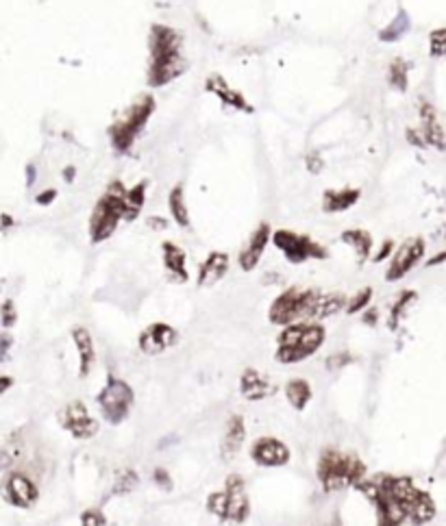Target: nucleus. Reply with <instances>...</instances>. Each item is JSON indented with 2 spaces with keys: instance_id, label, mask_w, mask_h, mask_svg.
<instances>
[{
  "instance_id": "26",
  "label": "nucleus",
  "mask_w": 446,
  "mask_h": 526,
  "mask_svg": "<svg viewBox=\"0 0 446 526\" xmlns=\"http://www.w3.org/2000/svg\"><path fill=\"white\" fill-rule=\"evenodd\" d=\"M286 396L296 411H303L311 400V385L305 379H292L286 385Z\"/></svg>"
},
{
  "instance_id": "37",
  "label": "nucleus",
  "mask_w": 446,
  "mask_h": 526,
  "mask_svg": "<svg viewBox=\"0 0 446 526\" xmlns=\"http://www.w3.org/2000/svg\"><path fill=\"white\" fill-rule=\"evenodd\" d=\"M155 481H159L161 483V487H170V476H168V472L166 470H161V468H157L155 470Z\"/></svg>"
},
{
  "instance_id": "15",
  "label": "nucleus",
  "mask_w": 446,
  "mask_h": 526,
  "mask_svg": "<svg viewBox=\"0 0 446 526\" xmlns=\"http://www.w3.org/2000/svg\"><path fill=\"white\" fill-rule=\"evenodd\" d=\"M251 457L257 466L279 468V466H286L290 461V450L283 441H279L274 437H261L253 443Z\"/></svg>"
},
{
  "instance_id": "28",
  "label": "nucleus",
  "mask_w": 446,
  "mask_h": 526,
  "mask_svg": "<svg viewBox=\"0 0 446 526\" xmlns=\"http://www.w3.org/2000/svg\"><path fill=\"white\" fill-rule=\"evenodd\" d=\"M409 31V15L405 13V11H399V15L379 33V40L381 42H396V40H401L405 33Z\"/></svg>"
},
{
  "instance_id": "3",
  "label": "nucleus",
  "mask_w": 446,
  "mask_h": 526,
  "mask_svg": "<svg viewBox=\"0 0 446 526\" xmlns=\"http://www.w3.org/2000/svg\"><path fill=\"white\" fill-rule=\"evenodd\" d=\"M126 194L122 180H113L105 194L98 198L92 220H90V239L92 244H101L113 235L120 220H126Z\"/></svg>"
},
{
  "instance_id": "9",
  "label": "nucleus",
  "mask_w": 446,
  "mask_h": 526,
  "mask_svg": "<svg viewBox=\"0 0 446 526\" xmlns=\"http://www.w3.org/2000/svg\"><path fill=\"white\" fill-rule=\"evenodd\" d=\"M98 407H101V414L109 424H122L129 418V411L135 402L133 389H131L122 379H115L109 376L107 385L103 391L98 393Z\"/></svg>"
},
{
  "instance_id": "24",
  "label": "nucleus",
  "mask_w": 446,
  "mask_h": 526,
  "mask_svg": "<svg viewBox=\"0 0 446 526\" xmlns=\"http://www.w3.org/2000/svg\"><path fill=\"white\" fill-rule=\"evenodd\" d=\"M246 439V426H244V420L240 416H233L229 420V426H226V435H224V441H222V457L224 459H233L242 443Z\"/></svg>"
},
{
  "instance_id": "40",
  "label": "nucleus",
  "mask_w": 446,
  "mask_h": 526,
  "mask_svg": "<svg viewBox=\"0 0 446 526\" xmlns=\"http://www.w3.org/2000/svg\"><path fill=\"white\" fill-rule=\"evenodd\" d=\"M9 348H11V339H9V335H3V359L7 357Z\"/></svg>"
},
{
  "instance_id": "8",
  "label": "nucleus",
  "mask_w": 446,
  "mask_h": 526,
  "mask_svg": "<svg viewBox=\"0 0 446 526\" xmlns=\"http://www.w3.org/2000/svg\"><path fill=\"white\" fill-rule=\"evenodd\" d=\"M207 507L213 516H218L222 522H246L249 518V494H246V483L240 476H229L224 489L218 494H211Z\"/></svg>"
},
{
  "instance_id": "1",
  "label": "nucleus",
  "mask_w": 446,
  "mask_h": 526,
  "mask_svg": "<svg viewBox=\"0 0 446 526\" xmlns=\"http://www.w3.org/2000/svg\"><path fill=\"white\" fill-rule=\"evenodd\" d=\"M357 487L377 507V516L381 524H427L436 516V504L431 496L405 476L379 474L370 483L361 481Z\"/></svg>"
},
{
  "instance_id": "22",
  "label": "nucleus",
  "mask_w": 446,
  "mask_h": 526,
  "mask_svg": "<svg viewBox=\"0 0 446 526\" xmlns=\"http://www.w3.org/2000/svg\"><path fill=\"white\" fill-rule=\"evenodd\" d=\"M163 266H166L172 281L188 283V268H185V253L172 241H163Z\"/></svg>"
},
{
  "instance_id": "39",
  "label": "nucleus",
  "mask_w": 446,
  "mask_h": 526,
  "mask_svg": "<svg viewBox=\"0 0 446 526\" xmlns=\"http://www.w3.org/2000/svg\"><path fill=\"white\" fill-rule=\"evenodd\" d=\"M442 261H446V253H440L438 257H433L431 261H427V266L431 268V266H438V263H442Z\"/></svg>"
},
{
  "instance_id": "12",
  "label": "nucleus",
  "mask_w": 446,
  "mask_h": 526,
  "mask_svg": "<svg viewBox=\"0 0 446 526\" xmlns=\"http://www.w3.org/2000/svg\"><path fill=\"white\" fill-rule=\"evenodd\" d=\"M420 122H422V126L418 130V135H416V130H411V128L407 130L409 142L414 146H420V148L436 146L438 151H446V135H444L442 124L438 120V113L427 101L420 103Z\"/></svg>"
},
{
  "instance_id": "42",
  "label": "nucleus",
  "mask_w": 446,
  "mask_h": 526,
  "mask_svg": "<svg viewBox=\"0 0 446 526\" xmlns=\"http://www.w3.org/2000/svg\"><path fill=\"white\" fill-rule=\"evenodd\" d=\"M9 387H11V379L9 376H3V387H0V393H5Z\"/></svg>"
},
{
  "instance_id": "21",
  "label": "nucleus",
  "mask_w": 446,
  "mask_h": 526,
  "mask_svg": "<svg viewBox=\"0 0 446 526\" xmlns=\"http://www.w3.org/2000/svg\"><path fill=\"white\" fill-rule=\"evenodd\" d=\"M229 270V255L224 253H211L207 257V261L198 270V285L201 287H209L213 283H218L220 278L226 274Z\"/></svg>"
},
{
  "instance_id": "13",
  "label": "nucleus",
  "mask_w": 446,
  "mask_h": 526,
  "mask_svg": "<svg viewBox=\"0 0 446 526\" xmlns=\"http://www.w3.org/2000/svg\"><path fill=\"white\" fill-rule=\"evenodd\" d=\"M422 255H424V241L420 237L418 239H407L405 244H401V248L394 253L386 278L390 283L399 281V278H403L411 268L416 266L418 259H422Z\"/></svg>"
},
{
  "instance_id": "45",
  "label": "nucleus",
  "mask_w": 446,
  "mask_h": 526,
  "mask_svg": "<svg viewBox=\"0 0 446 526\" xmlns=\"http://www.w3.org/2000/svg\"><path fill=\"white\" fill-rule=\"evenodd\" d=\"M3 220H5V228H9L11 224H13V220H11V216H7V213H5V216H3Z\"/></svg>"
},
{
  "instance_id": "29",
  "label": "nucleus",
  "mask_w": 446,
  "mask_h": 526,
  "mask_svg": "<svg viewBox=\"0 0 446 526\" xmlns=\"http://www.w3.org/2000/svg\"><path fill=\"white\" fill-rule=\"evenodd\" d=\"M388 80L394 90L405 92L407 83H409V65L405 59H394L390 63V70H388Z\"/></svg>"
},
{
  "instance_id": "4",
  "label": "nucleus",
  "mask_w": 446,
  "mask_h": 526,
  "mask_svg": "<svg viewBox=\"0 0 446 526\" xmlns=\"http://www.w3.org/2000/svg\"><path fill=\"white\" fill-rule=\"evenodd\" d=\"M324 341V328L320 324L309 322H296L288 324L283 333L279 335V348L276 359L281 364H301L303 359L318 353V348Z\"/></svg>"
},
{
  "instance_id": "14",
  "label": "nucleus",
  "mask_w": 446,
  "mask_h": 526,
  "mask_svg": "<svg viewBox=\"0 0 446 526\" xmlns=\"http://www.w3.org/2000/svg\"><path fill=\"white\" fill-rule=\"evenodd\" d=\"M3 496L9 504L13 507H20V509H28L33 502L38 500L40 491L35 487V483H33L26 474L22 472H13L9 474V479L5 483V491Z\"/></svg>"
},
{
  "instance_id": "32",
  "label": "nucleus",
  "mask_w": 446,
  "mask_h": 526,
  "mask_svg": "<svg viewBox=\"0 0 446 526\" xmlns=\"http://www.w3.org/2000/svg\"><path fill=\"white\" fill-rule=\"evenodd\" d=\"M429 55L446 57V26L429 33Z\"/></svg>"
},
{
  "instance_id": "16",
  "label": "nucleus",
  "mask_w": 446,
  "mask_h": 526,
  "mask_svg": "<svg viewBox=\"0 0 446 526\" xmlns=\"http://www.w3.org/2000/svg\"><path fill=\"white\" fill-rule=\"evenodd\" d=\"M176 341V331L170 324L155 322L151 326H146L140 335V350L146 355H161L163 350H168L174 346Z\"/></svg>"
},
{
  "instance_id": "17",
  "label": "nucleus",
  "mask_w": 446,
  "mask_h": 526,
  "mask_svg": "<svg viewBox=\"0 0 446 526\" xmlns=\"http://www.w3.org/2000/svg\"><path fill=\"white\" fill-rule=\"evenodd\" d=\"M205 87H207V92L216 94L226 107H233V109H238V111L253 113V105H251L249 101H246V98H244L238 90L231 87L222 76H218V74H216V76H209L207 83H205Z\"/></svg>"
},
{
  "instance_id": "25",
  "label": "nucleus",
  "mask_w": 446,
  "mask_h": 526,
  "mask_svg": "<svg viewBox=\"0 0 446 526\" xmlns=\"http://www.w3.org/2000/svg\"><path fill=\"white\" fill-rule=\"evenodd\" d=\"M342 241L349 244L355 248L359 261H366L370 257V251H372V237L368 231H363V228H353V231H344L342 233Z\"/></svg>"
},
{
  "instance_id": "20",
  "label": "nucleus",
  "mask_w": 446,
  "mask_h": 526,
  "mask_svg": "<svg viewBox=\"0 0 446 526\" xmlns=\"http://www.w3.org/2000/svg\"><path fill=\"white\" fill-rule=\"evenodd\" d=\"M72 339L76 343V350H79V374L81 379H85V376L92 372V366H94V359H96V353H94V341H92V335L88 328L83 326H74L72 328Z\"/></svg>"
},
{
  "instance_id": "36",
  "label": "nucleus",
  "mask_w": 446,
  "mask_h": 526,
  "mask_svg": "<svg viewBox=\"0 0 446 526\" xmlns=\"http://www.w3.org/2000/svg\"><path fill=\"white\" fill-rule=\"evenodd\" d=\"M392 248H394V241H392V239H388V241H386V246H383V248H381V251H379L377 255H374V259H372V261H374V263H379V261H383V259H386V257L390 255V251H392Z\"/></svg>"
},
{
  "instance_id": "44",
  "label": "nucleus",
  "mask_w": 446,
  "mask_h": 526,
  "mask_svg": "<svg viewBox=\"0 0 446 526\" xmlns=\"http://www.w3.org/2000/svg\"><path fill=\"white\" fill-rule=\"evenodd\" d=\"M33 178H35V174H33V166H28V180H26V185H33Z\"/></svg>"
},
{
  "instance_id": "19",
  "label": "nucleus",
  "mask_w": 446,
  "mask_h": 526,
  "mask_svg": "<svg viewBox=\"0 0 446 526\" xmlns=\"http://www.w3.org/2000/svg\"><path fill=\"white\" fill-rule=\"evenodd\" d=\"M240 391L246 400H263L274 393V385L257 370H246L240 381Z\"/></svg>"
},
{
  "instance_id": "33",
  "label": "nucleus",
  "mask_w": 446,
  "mask_h": 526,
  "mask_svg": "<svg viewBox=\"0 0 446 526\" xmlns=\"http://www.w3.org/2000/svg\"><path fill=\"white\" fill-rule=\"evenodd\" d=\"M370 298H372V289L370 287L361 289L359 294L353 296L349 303H346V314H357V311L366 309V305L370 303Z\"/></svg>"
},
{
  "instance_id": "41",
  "label": "nucleus",
  "mask_w": 446,
  "mask_h": 526,
  "mask_svg": "<svg viewBox=\"0 0 446 526\" xmlns=\"http://www.w3.org/2000/svg\"><path fill=\"white\" fill-rule=\"evenodd\" d=\"M374 320H377V311L374 309H370V314H368V318L363 316V322H368V324H374Z\"/></svg>"
},
{
  "instance_id": "23",
  "label": "nucleus",
  "mask_w": 446,
  "mask_h": 526,
  "mask_svg": "<svg viewBox=\"0 0 446 526\" xmlns=\"http://www.w3.org/2000/svg\"><path fill=\"white\" fill-rule=\"evenodd\" d=\"M359 189H327L322 196V209L327 213H338L351 209L359 201Z\"/></svg>"
},
{
  "instance_id": "2",
  "label": "nucleus",
  "mask_w": 446,
  "mask_h": 526,
  "mask_svg": "<svg viewBox=\"0 0 446 526\" xmlns=\"http://www.w3.org/2000/svg\"><path fill=\"white\" fill-rule=\"evenodd\" d=\"M148 48H151V63H148V85L151 87L168 85L188 70V59L183 57V37L172 26L153 24Z\"/></svg>"
},
{
  "instance_id": "30",
  "label": "nucleus",
  "mask_w": 446,
  "mask_h": 526,
  "mask_svg": "<svg viewBox=\"0 0 446 526\" xmlns=\"http://www.w3.org/2000/svg\"><path fill=\"white\" fill-rule=\"evenodd\" d=\"M146 201V183H138L135 187H131L126 194V222H133Z\"/></svg>"
},
{
  "instance_id": "27",
  "label": "nucleus",
  "mask_w": 446,
  "mask_h": 526,
  "mask_svg": "<svg viewBox=\"0 0 446 526\" xmlns=\"http://www.w3.org/2000/svg\"><path fill=\"white\" fill-rule=\"evenodd\" d=\"M168 205H170V213L174 222L181 226V228H188L190 226V211L185 207V196H183V187L176 185L172 187L170 196H168Z\"/></svg>"
},
{
  "instance_id": "31",
  "label": "nucleus",
  "mask_w": 446,
  "mask_h": 526,
  "mask_svg": "<svg viewBox=\"0 0 446 526\" xmlns=\"http://www.w3.org/2000/svg\"><path fill=\"white\" fill-rule=\"evenodd\" d=\"M416 300V291H411V289H407V291H403V296L399 300H396V305L392 307V314H390V328H396L399 326V320L403 318V314H405V307L409 305V303H414Z\"/></svg>"
},
{
  "instance_id": "34",
  "label": "nucleus",
  "mask_w": 446,
  "mask_h": 526,
  "mask_svg": "<svg viewBox=\"0 0 446 526\" xmlns=\"http://www.w3.org/2000/svg\"><path fill=\"white\" fill-rule=\"evenodd\" d=\"M0 314H3V328H11L15 322H18V311H15L13 300H9V298L3 303V311H0Z\"/></svg>"
},
{
  "instance_id": "38",
  "label": "nucleus",
  "mask_w": 446,
  "mask_h": 526,
  "mask_svg": "<svg viewBox=\"0 0 446 526\" xmlns=\"http://www.w3.org/2000/svg\"><path fill=\"white\" fill-rule=\"evenodd\" d=\"M55 198H57V192H55V189H46L44 194L38 196V203H40V205H48V203H53Z\"/></svg>"
},
{
  "instance_id": "11",
  "label": "nucleus",
  "mask_w": 446,
  "mask_h": 526,
  "mask_svg": "<svg viewBox=\"0 0 446 526\" xmlns=\"http://www.w3.org/2000/svg\"><path fill=\"white\" fill-rule=\"evenodd\" d=\"M59 422L76 439H92L98 433V422L90 416L88 407L81 400L65 405L59 411Z\"/></svg>"
},
{
  "instance_id": "35",
  "label": "nucleus",
  "mask_w": 446,
  "mask_h": 526,
  "mask_svg": "<svg viewBox=\"0 0 446 526\" xmlns=\"http://www.w3.org/2000/svg\"><path fill=\"white\" fill-rule=\"evenodd\" d=\"M81 522L83 524H107L105 516L98 511H85L83 516H81Z\"/></svg>"
},
{
  "instance_id": "18",
  "label": "nucleus",
  "mask_w": 446,
  "mask_h": 526,
  "mask_svg": "<svg viewBox=\"0 0 446 526\" xmlns=\"http://www.w3.org/2000/svg\"><path fill=\"white\" fill-rule=\"evenodd\" d=\"M268 239H270V226H268V224H261V226L257 228V231L253 233L249 246H246V248L240 253V268H242V270L251 272V270L257 268V263H259L263 251H266Z\"/></svg>"
},
{
  "instance_id": "7",
  "label": "nucleus",
  "mask_w": 446,
  "mask_h": 526,
  "mask_svg": "<svg viewBox=\"0 0 446 526\" xmlns=\"http://www.w3.org/2000/svg\"><path fill=\"white\" fill-rule=\"evenodd\" d=\"M153 111H155V98L151 94H144L122 113V118H118L111 124L109 139H111V146L115 153L126 155L131 148H133V144H135L138 135L142 133V128L146 126L148 118L153 116Z\"/></svg>"
},
{
  "instance_id": "43",
  "label": "nucleus",
  "mask_w": 446,
  "mask_h": 526,
  "mask_svg": "<svg viewBox=\"0 0 446 526\" xmlns=\"http://www.w3.org/2000/svg\"><path fill=\"white\" fill-rule=\"evenodd\" d=\"M63 176H65V180H72V178H74V168H65V174H63Z\"/></svg>"
},
{
  "instance_id": "6",
  "label": "nucleus",
  "mask_w": 446,
  "mask_h": 526,
  "mask_svg": "<svg viewBox=\"0 0 446 526\" xmlns=\"http://www.w3.org/2000/svg\"><path fill=\"white\" fill-rule=\"evenodd\" d=\"M320 303H322V294L313 291V289L290 287L272 303L268 316H270L272 324L288 326V324L301 322L307 318H318Z\"/></svg>"
},
{
  "instance_id": "5",
  "label": "nucleus",
  "mask_w": 446,
  "mask_h": 526,
  "mask_svg": "<svg viewBox=\"0 0 446 526\" xmlns=\"http://www.w3.org/2000/svg\"><path fill=\"white\" fill-rule=\"evenodd\" d=\"M366 476V464L340 450H324L318 461V479L327 491L357 487Z\"/></svg>"
},
{
  "instance_id": "10",
  "label": "nucleus",
  "mask_w": 446,
  "mask_h": 526,
  "mask_svg": "<svg viewBox=\"0 0 446 526\" xmlns=\"http://www.w3.org/2000/svg\"><path fill=\"white\" fill-rule=\"evenodd\" d=\"M272 241H274L276 248L286 255V259L290 263H303L307 259H327L324 246H320L318 241H313V239H309L307 235H301V233L281 228V231L274 233Z\"/></svg>"
}]
</instances>
